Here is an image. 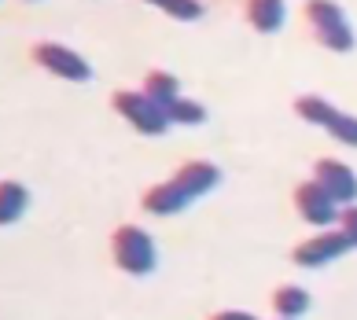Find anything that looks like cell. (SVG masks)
Segmentation results:
<instances>
[{"instance_id": "1", "label": "cell", "mask_w": 357, "mask_h": 320, "mask_svg": "<svg viewBox=\"0 0 357 320\" xmlns=\"http://www.w3.org/2000/svg\"><path fill=\"white\" fill-rule=\"evenodd\" d=\"M221 181V169L214 162H184L166 184H155V188L144 192L140 206L155 213V218H169V213H181L184 206H192L195 199H203L206 192H214Z\"/></svg>"}, {"instance_id": "2", "label": "cell", "mask_w": 357, "mask_h": 320, "mask_svg": "<svg viewBox=\"0 0 357 320\" xmlns=\"http://www.w3.org/2000/svg\"><path fill=\"white\" fill-rule=\"evenodd\" d=\"M306 22L313 26V37L321 41L324 48L332 52H354L357 37H354V26L347 22L342 8L335 0H306Z\"/></svg>"}, {"instance_id": "3", "label": "cell", "mask_w": 357, "mask_h": 320, "mask_svg": "<svg viewBox=\"0 0 357 320\" xmlns=\"http://www.w3.org/2000/svg\"><path fill=\"white\" fill-rule=\"evenodd\" d=\"M111 107H114V111L122 114L137 132H144V137H162V132L174 125V122H169V114H166V107L155 103L148 92L118 89L114 96H111Z\"/></svg>"}, {"instance_id": "4", "label": "cell", "mask_w": 357, "mask_h": 320, "mask_svg": "<svg viewBox=\"0 0 357 320\" xmlns=\"http://www.w3.org/2000/svg\"><path fill=\"white\" fill-rule=\"evenodd\" d=\"M114 265L129 276H148L155 269V239L140 224H118L111 236Z\"/></svg>"}, {"instance_id": "5", "label": "cell", "mask_w": 357, "mask_h": 320, "mask_svg": "<svg viewBox=\"0 0 357 320\" xmlns=\"http://www.w3.org/2000/svg\"><path fill=\"white\" fill-rule=\"evenodd\" d=\"M295 114L302 118V122L310 125H321L324 132H332V137L339 144H347V148H357V118L339 111V107H332L328 100L321 96H298L295 100Z\"/></svg>"}, {"instance_id": "6", "label": "cell", "mask_w": 357, "mask_h": 320, "mask_svg": "<svg viewBox=\"0 0 357 320\" xmlns=\"http://www.w3.org/2000/svg\"><path fill=\"white\" fill-rule=\"evenodd\" d=\"M33 59H37V66H45L48 74L63 77V82H74V85L92 82V66H89V59H82L74 48L59 45V41H41V45L33 48Z\"/></svg>"}, {"instance_id": "7", "label": "cell", "mask_w": 357, "mask_h": 320, "mask_svg": "<svg viewBox=\"0 0 357 320\" xmlns=\"http://www.w3.org/2000/svg\"><path fill=\"white\" fill-rule=\"evenodd\" d=\"M350 236L342 229H332V232H321V236H310L306 243H298L291 250V261L302 265V269H324V265H332L335 258H342L350 250Z\"/></svg>"}, {"instance_id": "8", "label": "cell", "mask_w": 357, "mask_h": 320, "mask_svg": "<svg viewBox=\"0 0 357 320\" xmlns=\"http://www.w3.org/2000/svg\"><path fill=\"white\" fill-rule=\"evenodd\" d=\"M295 210H298L302 221L317 224V229H328V224H335V218H339V203L321 181H302L298 184L295 188Z\"/></svg>"}, {"instance_id": "9", "label": "cell", "mask_w": 357, "mask_h": 320, "mask_svg": "<svg viewBox=\"0 0 357 320\" xmlns=\"http://www.w3.org/2000/svg\"><path fill=\"white\" fill-rule=\"evenodd\" d=\"M313 181H321L324 188L332 192V199H335L339 206L357 203V173L347 162H339V158H317Z\"/></svg>"}, {"instance_id": "10", "label": "cell", "mask_w": 357, "mask_h": 320, "mask_svg": "<svg viewBox=\"0 0 357 320\" xmlns=\"http://www.w3.org/2000/svg\"><path fill=\"white\" fill-rule=\"evenodd\" d=\"M284 0H247V22L258 33H276L284 26Z\"/></svg>"}, {"instance_id": "11", "label": "cell", "mask_w": 357, "mask_h": 320, "mask_svg": "<svg viewBox=\"0 0 357 320\" xmlns=\"http://www.w3.org/2000/svg\"><path fill=\"white\" fill-rule=\"evenodd\" d=\"M26 206H30V192L19 181H0V224H15Z\"/></svg>"}, {"instance_id": "12", "label": "cell", "mask_w": 357, "mask_h": 320, "mask_svg": "<svg viewBox=\"0 0 357 320\" xmlns=\"http://www.w3.org/2000/svg\"><path fill=\"white\" fill-rule=\"evenodd\" d=\"M273 310H276V317H302L310 310V295L302 287H295V284H284V287H276L273 291Z\"/></svg>"}, {"instance_id": "13", "label": "cell", "mask_w": 357, "mask_h": 320, "mask_svg": "<svg viewBox=\"0 0 357 320\" xmlns=\"http://www.w3.org/2000/svg\"><path fill=\"white\" fill-rule=\"evenodd\" d=\"M144 92H148L155 103L169 107V103L181 96V82H177L174 74H166V70H151L148 77H144Z\"/></svg>"}, {"instance_id": "14", "label": "cell", "mask_w": 357, "mask_h": 320, "mask_svg": "<svg viewBox=\"0 0 357 320\" xmlns=\"http://www.w3.org/2000/svg\"><path fill=\"white\" fill-rule=\"evenodd\" d=\"M166 114H169L174 125H203L206 122V107L195 103V100H184V96H177L174 103H169Z\"/></svg>"}, {"instance_id": "15", "label": "cell", "mask_w": 357, "mask_h": 320, "mask_svg": "<svg viewBox=\"0 0 357 320\" xmlns=\"http://www.w3.org/2000/svg\"><path fill=\"white\" fill-rule=\"evenodd\" d=\"M158 8H162L169 19H181V22H195V19L203 15V4H199V0H162Z\"/></svg>"}, {"instance_id": "16", "label": "cell", "mask_w": 357, "mask_h": 320, "mask_svg": "<svg viewBox=\"0 0 357 320\" xmlns=\"http://www.w3.org/2000/svg\"><path fill=\"white\" fill-rule=\"evenodd\" d=\"M339 221H342V224H339V229H342V232H347V236H350V243L357 247V206L350 203L347 210H342V213H339Z\"/></svg>"}, {"instance_id": "17", "label": "cell", "mask_w": 357, "mask_h": 320, "mask_svg": "<svg viewBox=\"0 0 357 320\" xmlns=\"http://www.w3.org/2000/svg\"><path fill=\"white\" fill-rule=\"evenodd\" d=\"M210 320H258L255 313H243V310H221V313H214Z\"/></svg>"}, {"instance_id": "18", "label": "cell", "mask_w": 357, "mask_h": 320, "mask_svg": "<svg viewBox=\"0 0 357 320\" xmlns=\"http://www.w3.org/2000/svg\"><path fill=\"white\" fill-rule=\"evenodd\" d=\"M148 4H155V8H158V4H162V0H148Z\"/></svg>"}, {"instance_id": "19", "label": "cell", "mask_w": 357, "mask_h": 320, "mask_svg": "<svg viewBox=\"0 0 357 320\" xmlns=\"http://www.w3.org/2000/svg\"><path fill=\"white\" fill-rule=\"evenodd\" d=\"M280 320H291V317H280Z\"/></svg>"}]
</instances>
